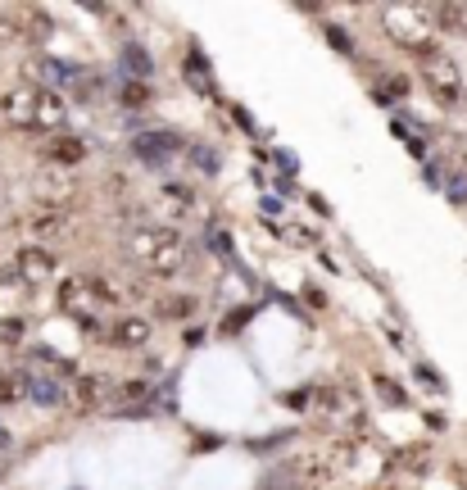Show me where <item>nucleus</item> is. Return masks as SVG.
<instances>
[{"label":"nucleus","mask_w":467,"mask_h":490,"mask_svg":"<svg viewBox=\"0 0 467 490\" xmlns=\"http://www.w3.org/2000/svg\"><path fill=\"white\" fill-rule=\"evenodd\" d=\"M114 341L119 345H146L150 341V322L146 318H119L114 322Z\"/></svg>","instance_id":"13"},{"label":"nucleus","mask_w":467,"mask_h":490,"mask_svg":"<svg viewBox=\"0 0 467 490\" xmlns=\"http://www.w3.org/2000/svg\"><path fill=\"white\" fill-rule=\"evenodd\" d=\"M422 82H426V91L440 101V105H458V91H462V69L444 55V51H426L422 55Z\"/></svg>","instance_id":"4"},{"label":"nucleus","mask_w":467,"mask_h":490,"mask_svg":"<svg viewBox=\"0 0 467 490\" xmlns=\"http://www.w3.org/2000/svg\"><path fill=\"white\" fill-rule=\"evenodd\" d=\"M46 155H51V164H55V168H73V164H82V159H87V146H82L78 137H55V141L46 146Z\"/></svg>","instance_id":"11"},{"label":"nucleus","mask_w":467,"mask_h":490,"mask_svg":"<svg viewBox=\"0 0 467 490\" xmlns=\"http://www.w3.org/2000/svg\"><path fill=\"white\" fill-rule=\"evenodd\" d=\"M132 150H137V159H146V164H164V159L177 150V137H173V132H146V137L132 141Z\"/></svg>","instance_id":"9"},{"label":"nucleus","mask_w":467,"mask_h":490,"mask_svg":"<svg viewBox=\"0 0 467 490\" xmlns=\"http://www.w3.org/2000/svg\"><path fill=\"white\" fill-rule=\"evenodd\" d=\"M105 390H110L105 377H78L73 386H64V399L73 395V408L91 413V408H105Z\"/></svg>","instance_id":"8"},{"label":"nucleus","mask_w":467,"mask_h":490,"mask_svg":"<svg viewBox=\"0 0 467 490\" xmlns=\"http://www.w3.org/2000/svg\"><path fill=\"white\" fill-rule=\"evenodd\" d=\"M453 110H462V114H467V78H462V91H458V105H453Z\"/></svg>","instance_id":"23"},{"label":"nucleus","mask_w":467,"mask_h":490,"mask_svg":"<svg viewBox=\"0 0 467 490\" xmlns=\"http://www.w3.org/2000/svg\"><path fill=\"white\" fill-rule=\"evenodd\" d=\"M123 64H128V73H137V78L150 73V55H146L141 46H123Z\"/></svg>","instance_id":"15"},{"label":"nucleus","mask_w":467,"mask_h":490,"mask_svg":"<svg viewBox=\"0 0 467 490\" xmlns=\"http://www.w3.org/2000/svg\"><path fill=\"white\" fill-rule=\"evenodd\" d=\"M159 313H164V318H186V313H191V300H164Z\"/></svg>","instance_id":"20"},{"label":"nucleus","mask_w":467,"mask_h":490,"mask_svg":"<svg viewBox=\"0 0 467 490\" xmlns=\"http://www.w3.org/2000/svg\"><path fill=\"white\" fill-rule=\"evenodd\" d=\"M0 445H5V436H0Z\"/></svg>","instance_id":"24"},{"label":"nucleus","mask_w":467,"mask_h":490,"mask_svg":"<svg viewBox=\"0 0 467 490\" xmlns=\"http://www.w3.org/2000/svg\"><path fill=\"white\" fill-rule=\"evenodd\" d=\"M19 336H24V322H19V318H5V327H0V341H10V345H14Z\"/></svg>","instance_id":"21"},{"label":"nucleus","mask_w":467,"mask_h":490,"mask_svg":"<svg viewBox=\"0 0 467 490\" xmlns=\"http://www.w3.org/2000/svg\"><path fill=\"white\" fill-rule=\"evenodd\" d=\"M268 227H272L277 236L295 241V245H313V232H309V227H291V223H277V218H268Z\"/></svg>","instance_id":"16"},{"label":"nucleus","mask_w":467,"mask_h":490,"mask_svg":"<svg viewBox=\"0 0 467 490\" xmlns=\"http://www.w3.org/2000/svg\"><path fill=\"white\" fill-rule=\"evenodd\" d=\"M0 114H5L14 128L24 132H60L64 123V101L37 82H19L10 87L5 96H0Z\"/></svg>","instance_id":"1"},{"label":"nucleus","mask_w":467,"mask_h":490,"mask_svg":"<svg viewBox=\"0 0 467 490\" xmlns=\"http://www.w3.org/2000/svg\"><path fill=\"white\" fill-rule=\"evenodd\" d=\"M14 273H19L28 286H46V282H55L60 264H55V255H51L46 245H24V250L14 255Z\"/></svg>","instance_id":"7"},{"label":"nucleus","mask_w":467,"mask_h":490,"mask_svg":"<svg viewBox=\"0 0 467 490\" xmlns=\"http://www.w3.org/2000/svg\"><path fill=\"white\" fill-rule=\"evenodd\" d=\"M69 223V209H46V205H37L33 214H28V227L33 232H55V227H64Z\"/></svg>","instance_id":"14"},{"label":"nucleus","mask_w":467,"mask_h":490,"mask_svg":"<svg viewBox=\"0 0 467 490\" xmlns=\"http://www.w3.org/2000/svg\"><path fill=\"white\" fill-rule=\"evenodd\" d=\"M381 28H386V37L399 51L426 55L431 51V37H435V10L431 5H417V0H399V5H386L381 10Z\"/></svg>","instance_id":"3"},{"label":"nucleus","mask_w":467,"mask_h":490,"mask_svg":"<svg viewBox=\"0 0 467 490\" xmlns=\"http://www.w3.org/2000/svg\"><path fill=\"white\" fill-rule=\"evenodd\" d=\"M28 28H33V33H28L33 42H46V37H51V19H46V14H37V10L28 14Z\"/></svg>","instance_id":"19"},{"label":"nucleus","mask_w":467,"mask_h":490,"mask_svg":"<svg viewBox=\"0 0 467 490\" xmlns=\"http://www.w3.org/2000/svg\"><path fill=\"white\" fill-rule=\"evenodd\" d=\"M431 10H435V33L467 37V0H444V5H431Z\"/></svg>","instance_id":"10"},{"label":"nucleus","mask_w":467,"mask_h":490,"mask_svg":"<svg viewBox=\"0 0 467 490\" xmlns=\"http://www.w3.org/2000/svg\"><path fill=\"white\" fill-rule=\"evenodd\" d=\"M123 105H128V110H146V105H150V87H146V82H128V87H123Z\"/></svg>","instance_id":"17"},{"label":"nucleus","mask_w":467,"mask_h":490,"mask_svg":"<svg viewBox=\"0 0 467 490\" xmlns=\"http://www.w3.org/2000/svg\"><path fill=\"white\" fill-rule=\"evenodd\" d=\"M376 386H381V395H386L390 404H404V395H399V386H395V381H386V377H381Z\"/></svg>","instance_id":"22"},{"label":"nucleus","mask_w":467,"mask_h":490,"mask_svg":"<svg viewBox=\"0 0 467 490\" xmlns=\"http://www.w3.org/2000/svg\"><path fill=\"white\" fill-rule=\"evenodd\" d=\"M60 309H64L78 327H87V331L100 327V300L91 295L87 277H69V282L60 286Z\"/></svg>","instance_id":"5"},{"label":"nucleus","mask_w":467,"mask_h":490,"mask_svg":"<svg viewBox=\"0 0 467 490\" xmlns=\"http://www.w3.org/2000/svg\"><path fill=\"white\" fill-rule=\"evenodd\" d=\"M128 259L150 277H177L186 268V241L173 227H137L128 236Z\"/></svg>","instance_id":"2"},{"label":"nucleus","mask_w":467,"mask_h":490,"mask_svg":"<svg viewBox=\"0 0 467 490\" xmlns=\"http://www.w3.org/2000/svg\"><path fill=\"white\" fill-rule=\"evenodd\" d=\"M19 395H24V377H5V372H0V404H10Z\"/></svg>","instance_id":"18"},{"label":"nucleus","mask_w":467,"mask_h":490,"mask_svg":"<svg viewBox=\"0 0 467 490\" xmlns=\"http://www.w3.org/2000/svg\"><path fill=\"white\" fill-rule=\"evenodd\" d=\"M73 191H78V182L69 178V168H42L37 178H33V196H37V205H46V209H69V200H73Z\"/></svg>","instance_id":"6"},{"label":"nucleus","mask_w":467,"mask_h":490,"mask_svg":"<svg viewBox=\"0 0 467 490\" xmlns=\"http://www.w3.org/2000/svg\"><path fill=\"white\" fill-rule=\"evenodd\" d=\"M24 390H33L37 404H64V381H55V377H37V372H28V377H24Z\"/></svg>","instance_id":"12"}]
</instances>
